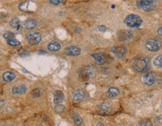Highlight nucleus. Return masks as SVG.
<instances>
[{"label":"nucleus","instance_id":"f257e3e1","mask_svg":"<svg viewBox=\"0 0 162 126\" xmlns=\"http://www.w3.org/2000/svg\"><path fill=\"white\" fill-rule=\"evenodd\" d=\"M134 67L140 73L147 72L151 68V60L147 57H137L134 61Z\"/></svg>","mask_w":162,"mask_h":126},{"label":"nucleus","instance_id":"f03ea898","mask_svg":"<svg viewBox=\"0 0 162 126\" xmlns=\"http://www.w3.org/2000/svg\"><path fill=\"white\" fill-rule=\"evenodd\" d=\"M125 24L129 27H139L143 24V20L139 15L132 14L126 17L125 19Z\"/></svg>","mask_w":162,"mask_h":126},{"label":"nucleus","instance_id":"7ed1b4c3","mask_svg":"<svg viewBox=\"0 0 162 126\" xmlns=\"http://www.w3.org/2000/svg\"><path fill=\"white\" fill-rule=\"evenodd\" d=\"M146 48L151 52L159 51L162 47V42L159 38H150L146 42Z\"/></svg>","mask_w":162,"mask_h":126},{"label":"nucleus","instance_id":"20e7f679","mask_svg":"<svg viewBox=\"0 0 162 126\" xmlns=\"http://www.w3.org/2000/svg\"><path fill=\"white\" fill-rule=\"evenodd\" d=\"M137 6L139 8L146 11H151L155 9V6L153 1L151 0H141L137 1Z\"/></svg>","mask_w":162,"mask_h":126},{"label":"nucleus","instance_id":"39448f33","mask_svg":"<svg viewBox=\"0 0 162 126\" xmlns=\"http://www.w3.org/2000/svg\"><path fill=\"white\" fill-rule=\"evenodd\" d=\"M26 39L31 46H36L41 42L42 36L38 32H33L26 35Z\"/></svg>","mask_w":162,"mask_h":126},{"label":"nucleus","instance_id":"423d86ee","mask_svg":"<svg viewBox=\"0 0 162 126\" xmlns=\"http://www.w3.org/2000/svg\"><path fill=\"white\" fill-rule=\"evenodd\" d=\"M117 37L121 42H126V41L132 39V37H133V33L131 30H128V29H122V30H119L118 32Z\"/></svg>","mask_w":162,"mask_h":126},{"label":"nucleus","instance_id":"0eeeda50","mask_svg":"<svg viewBox=\"0 0 162 126\" xmlns=\"http://www.w3.org/2000/svg\"><path fill=\"white\" fill-rule=\"evenodd\" d=\"M155 79H156V76H155V73H146V75L143 76V82L144 83V85L147 86H152V85H154V83L155 82Z\"/></svg>","mask_w":162,"mask_h":126},{"label":"nucleus","instance_id":"6e6552de","mask_svg":"<svg viewBox=\"0 0 162 126\" xmlns=\"http://www.w3.org/2000/svg\"><path fill=\"white\" fill-rule=\"evenodd\" d=\"M112 52L119 58H123L127 54V48L125 46H116L112 48Z\"/></svg>","mask_w":162,"mask_h":126},{"label":"nucleus","instance_id":"1a4fd4ad","mask_svg":"<svg viewBox=\"0 0 162 126\" xmlns=\"http://www.w3.org/2000/svg\"><path fill=\"white\" fill-rule=\"evenodd\" d=\"M87 97V93L83 89H77L73 94V98L76 101H83Z\"/></svg>","mask_w":162,"mask_h":126},{"label":"nucleus","instance_id":"9d476101","mask_svg":"<svg viewBox=\"0 0 162 126\" xmlns=\"http://www.w3.org/2000/svg\"><path fill=\"white\" fill-rule=\"evenodd\" d=\"M112 108H113V104L111 102H109V101L103 102L98 105L99 110L103 112V113H107L111 111Z\"/></svg>","mask_w":162,"mask_h":126},{"label":"nucleus","instance_id":"9b49d317","mask_svg":"<svg viewBox=\"0 0 162 126\" xmlns=\"http://www.w3.org/2000/svg\"><path fill=\"white\" fill-rule=\"evenodd\" d=\"M65 98L64 94L62 91L60 90H56L53 92V102L55 104H60L63 101Z\"/></svg>","mask_w":162,"mask_h":126},{"label":"nucleus","instance_id":"f8f14e48","mask_svg":"<svg viewBox=\"0 0 162 126\" xmlns=\"http://www.w3.org/2000/svg\"><path fill=\"white\" fill-rule=\"evenodd\" d=\"M65 52L69 56H78V55H80L81 50L80 48L76 47V46H71V47L65 48Z\"/></svg>","mask_w":162,"mask_h":126},{"label":"nucleus","instance_id":"ddd939ff","mask_svg":"<svg viewBox=\"0 0 162 126\" xmlns=\"http://www.w3.org/2000/svg\"><path fill=\"white\" fill-rule=\"evenodd\" d=\"M119 93H120V91H119V88H115V87H111L106 92V96L108 98H114L116 96H118Z\"/></svg>","mask_w":162,"mask_h":126},{"label":"nucleus","instance_id":"4468645a","mask_svg":"<svg viewBox=\"0 0 162 126\" xmlns=\"http://www.w3.org/2000/svg\"><path fill=\"white\" fill-rule=\"evenodd\" d=\"M26 87L24 85H18V86H15L14 88H12V92L15 94H24L26 92Z\"/></svg>","mask_w":162,"mask_h":126},{"label":"nucleus","instance_id":"2eb2a0df","mask_svg":"<svg viewBox=\"0 0 162 126\" xmlns=\"http://www.w3.org/2000/svg\"><path fill=\"white\" fill-rule=\"evenodd\" d=\"M15 77H16V75H15V73L11 71H7L3 73L2 79L6 82H10L14 80L15 79Z\"/></svg>","mask_w":162,"mask_h":126},{"label":"nucleus","instance_id":"dca6fc26","mask_svg":"<svg viewBox=\"0 0 162 126\" xmlns=\"http://www.w3.org/2000/svg\"><path fill=\"white\" fill-rule=\"evenodd\" d=\"M47 48L49 51H60L61 48V45L57 42H52L51 43H49L47 46Z\"/></svg>","mask_w":162,"mask_h":126},{"label":"nucleus","instance_id":"f3484780","mask_svg":"<svg viewBox=\"0 0 162 126\" xmlns=\"http://www.w3.org/2000/svg\"><path fill=\"white\" fill-rule=\"evenodd\" d=\"M37 25V22L35 19H29V20H26L24 23V26L25 27L28 29H33Z\"/></svg>","mask_w":162,"mask_h":126},{"label":"nucleus","instance_id":"a211bd4d","mask_svg":"<svg viewBox=\"0 0 162 126\" xmlns=\"http://www.w3.org/2000/svg\"><path fill=\"white\" fill-rule=\"evenodd\" d=\"M92 57H93V58L96 60V62H97L98 64H100V65H104V64H106L105 59L103 58V57L101 55V54H97V53L92 54Z\"/></svg>","mask_w":162,"mask_h":126},{"label":"nucleus","instance_id":"6ab92c4d","mask_svg":"<svg viewBox=\"0 0 162 126\" xmlns=\"http://www.w3.org/2000/svg\"><path fill=\"white\" fill-rule=\"evenodd\" d=\"M90 78V73L87 70H82L80 73V79H81L82 81H87L89 80Z\"/></svg>","mask_w":162,"mask_h":126},{"label":"nucleus","instance_id":"aec40b11","mask_svg":"<svg viewBox=\"0 0 162 126\" xmlns=\"http://www.w3.org/2000/svg\"><path fill=\"white\" fill-rule=\"evenodd\" d=\"M10 26H11V27L15 28V29H20V20H19V19L16 18H13L12 20H11V22H10Z\"/></svg>","mask_w":162,"mask_h":126},{"label":"nucleus","instance_id":"412c9836","mask_svg":"<svg viewBox=\"0 0 162 126\" xmlns=\"http://www.w3.org/2000/svg\"><path fill=\"white\" fill-rule=\"evenodd\" d=\"M72 119L74 120V123H75L76 125H81L83 124V119H82V118L77 113L72 114Z\"/></svg>","mask_w":162,"mask_h":126},{"label":"nucleus","instance_id":"4be33fe9","mask_svg":"<svg viewBox=\"0 0 162 126\" xmlns=\"http://www.w3.org/2000/svg\"><path fill=\"white\" fill-rule=\"evenodd\" d=\"M29 2H24L19 5V9L22 11H25V12H29Z\"/></svg>","mask_w":162,"mask_h":126},{"label":"nucleus","instance_id":"5701e85b","mask_svg":"<svg viewBox=\"0 0 162 126\" xmlns=\"http://www.w3.org/2000/svg\"><path fill=\"white\" fill-rule=\"evenodd\" d=\"M153 64L157 67H162V55L157 56L153 60Z\"/></svg>","mask_w":162,"mask_h":126},{"label":"nucleus","instance_id":"b1692460","mask_svg":"<svg viewBox=\"0 0 162 126\" xmlns=\"http://www.w3.org/2000/svg\"><path fill=\"white\" fill-rule=\"evenodd\" d=\"M3 37L6 38V40L8 41L11 40V39H13V38H15V34L14 33H12V32L7 31L3 34Z\"/></svg>","mask_w":162,"mask_h":126},{"label":"nucleus","instance_id":"393cba45","mask_svg":"<svg viewBox=\"0 0 162 126\" xmlns=\"http://www.w3.org/2000/svg\"><path fill=\"white\" fill-rule=\"evenodd\" d=\"M65 106H63L62 104H57L55 106V111L57 113H62L63 112L65 111Z\"/></svg>","mask_w":162,"mask_h":126},{"label":"nucleus","instance_id":"a878e982","mask_svg":"<svg viewBox=\"0 0 162 126\" xmlns=\"http://www.w3.org/2000/svg\"><path fill=\"white\" fill-rule=\"evenodd\" d=\"M8 44L9 45V46H13V47H17V46H20V42H19L18 40H17V39H15V38H13V39H11V40H8L7 41Z\"/></svg>","mask_w":162,"mask_h":126},{"label":"nucleus","instance_id":"bb28decb","mask_svg":"<svg viewBox=\"0 0 162 126\" xmlns=\"http://www.w3.org/2000/svg\"><path fill=\"white\" fill-rule=\"evenodd\" d=\"M137 126H153L152 123L149 120H144V121H141L140 123H138Z\"/></svg>","mask_w":162,"mask_h":126},{"label":"nucleus","instance_id":"cd10ccee","mask_svg":"<svg viewBox=\"0 0 162 126\" xmlns=\"http://www.w3.org/2000/svg\"><path fill=\"white\" fill-rule=\"evenodd\" d=\"M41 94H42V92H41V90L39 89V88H35V89H34L32 92V94H33V96L34 97H38L41 96Z\"/></svg>","mask_w":162,"mask_h":126},{"label":"nucleus","instance_id":"c85d7f7f","mask_svg":"<svg viewBox=\"0 0 162 126\" xmlns=\"http://www.w3.org/2000/svg\"><path fill=\"white\" fill-rule=\"evenodd\" d=\"M98 29L100 32H102V33H104V32H105L107 30V27H105V26L101 25V26H99V27H98Z\"/></svg>","mask_w":162,"mask_h":126},{"label":"nucleus","instance_id":"c756f323","mask_svg":"<svg viewBox=\"0 0 162 126\" xmlns=\"http://www.w3.org/2000/svg\"><path fill=\"white\" fill-rule=\"evenodd\" d=\"M62 2V1H60V0H51V1H49V2L51 4H53V5H59Z\"/></svg>","mask_w":162,"mask_h":126},{"label":"nucleus","instance_id":"7c9ffc66","mask_svg":"<svg viewBox=\"0 0 162 126\" xmlns=\"http://www.w3.org/2000/svg\"><path fill=\"white\" fill-rule=\"evenodd\" d=\"M158 34H159L160 36L162 37V27H159V29H158Z\"/></svg>","mask_w":162,"mask_h":126},{"label":"nucleus","instance_id":"2f4dec72","mask_svg":"<svg viewBox=\"0 0 162 126\" xmlns=\"http://www.w3.org/2000/svg\"><path fill=\"white\" fill-rule=\"evenodd\" d=\"M4 104H5V101H0V110H2V107H3Z\"/></svg>","mask_w":162,"mask_h":126},{"label":"nucleus","instance_id":"473e14b6","mask_svg":"<svg viewBox=\"0 0 162 126\" xmlns=\"http://www.w3.org/2000/svg\"><path fill=\"white\" fill-rule=\"evenodd\" d=\"M38 53L44 54V55H45V54H47V51H44V50H39V51H38Z\"/></svg>","mask_w":162,"mask_h":126},{"label":"nucleus","instance_id":"72a5a7b5","mask_svg":"<svg viewBox=\"0 0 162 126\" xmlns=\"http://www.w3.org/2000/svg\"><path fill=\"white\" fill-rule=\"evenodd\" d=\"M96 126H105V125H104V123H98Z\"/></svg>","mask_w":162,"mask_h":126},{"label":"nucleus","instance_id":"f704fd0d","mask_svg":"<svg viewBox=\"0 0 162 126\" xmlns=\"http://www.w3.org/2000/svg\"><path fill=\"white\" fill-rule=\"evenodd\" d=\"M161 104H162V103H161Z\"/></svg>","mask_w":162,"mask_h":126}]
</instances>
